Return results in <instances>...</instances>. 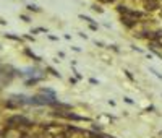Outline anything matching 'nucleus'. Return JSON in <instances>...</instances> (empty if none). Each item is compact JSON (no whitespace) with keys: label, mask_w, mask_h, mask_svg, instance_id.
<instances>
[{"label":"nucleus","mask_w":162,"mask_h":138,"mask_svg":"<svg viewBox=\"0 0 162 138\" xmlns=\"http://www.w3.org/2000/svg\"><path fill=\"white\" fill-rule=\"evenodd\" d=\"M117 12L120 13V15H125V16H130L133 18V20H141L143 16H144V13H141V12H136V10H131L130 7H127V5H117Z\"/></svg>","instance_id":"1"},{"label":"nucleus","mask_w":162,"mask_h":138,"mask_svg":"<svg viewBox=\"0 0 162 138\" xmlns=\"http://www.w3.org/2000/svg\"><path fill=\"white\" fill-rule=\"evenodd\" d=\"M32 123L25 117H20V116H15V117H10L8 119V127L15 128V127H31Z\"/></svg>","instance_id":"2"},{"label":"nucleus","mask_w":162,"mask_h":138,"mask_svg":"<svg viewBox=\"0 0 162 138\" xmlns=\"http://www.w3.org/2000/svg\"><path fill=\"white\" fill-rule=\"evenodd\" d=\"M143 8H144V12H147V13L157 12L160 8V0H144V2H143Z\"/></svg>","instance_id":"3"},{"label":"nucleus","mask_w":162,"mask_h":138,"mask_svg":"<svg viewBox=\"0 0 162 138\" xmlns=\"http://www.w3.org/2000/svg\"><path fill=\"white\" fill-rule=\"evenodd\" d=\"M138 23H140V21L133 20V18H130V16L122 15V25H123V26H127L128 29H133V28H136V26H138Z\"/></svg>","instance_id":"4"},{"label":"nucleus","mask_w":162,"mask_h":138,"mask_svg":"<svg viewBox=\"0 0 162 138\" xmlns=\"http://www.w3.org/2000/svg\"><path fill=\"white\" fill-rule=\"evenodd\" d=\"M151 46H154V47H162V33H157Z\"/></svg>","instance_id":"5"},{"label":"nucleus","mask_w":162,"mask_h":138,"mask_svg":"<svg viewBox=\"0 0 162 138\" xmlns=\"http://www.w3.org/2000/svg\"><path fill=\"white\" fill-rule=\"evenodd\" d=\"M52 138H70V133L66 132V130H60V132H57L52 135Z\"/></svg>","instance_id":"6"},{"label":"nucleus","mask_w":162,"mask_h":138,"mask_svg":"<svg viewBox=\"0 0 162 138\" xmlns=\"http://www.w3.org/2000/svg\"><path fill=\"white\" fill-rule=\"evenodd\" d=\"M93 10L97 12V13H104V8H102L101 5H93Z\"/></svg>","instance_id":"7"},{"label":"nucleus","mask_w":162,"mask_h":138,"mask_svg":"<svg viewBox=\"0 0 162 138\" xmlns=\"http://www.w3.org/2000/svg\"><path fill=\"white\" fill-rule=\"evenodd\" d=\"M81 20H84V21H88L89 25H94V21H93V18H89V16H84V15H81Z\"/></svg>","instance_id":"8"},{"label":"nucleus","mask_w":162,"mask_h":138,"mask_svg":"<svg viewBox=\"0 0 162 138\" xmlns=\"http://www.w3.org/2000/svg\"><path fill=\"white\" fill-rule=\"evenodd\" d=\"M28 10H34V12H39V8H37V7H32V5H29V7H28Z\"/></svg>","instance_id":"9"},{"label":"nucleus","mask_w":162,"mask_h":138,"mask_svg":"<svg viewBox=\"0 0 162 138\" xmlns=\"http://www.w3.org/2000/svg\"><path fill=\"white\" fill-rule=\"evenodd\" d=\"M125 75H127V77L130 78V80H133V77H131V73H130V72H125Z\"/></svg>","instance_id":"10"},{"label":"nucleus","mask_w":162,"mask_h":138,"mask_svg":"<svg viewBox=\"0 0 162 138\" xmlns=\"http://www.w3.org/2000/svg\"><path fill=\"white\" fill-rule=\"evenodd\" d=\"M99 2H102V3H109V0H99Z\"/></svg>","instance_id":"11"}]
</instances>
